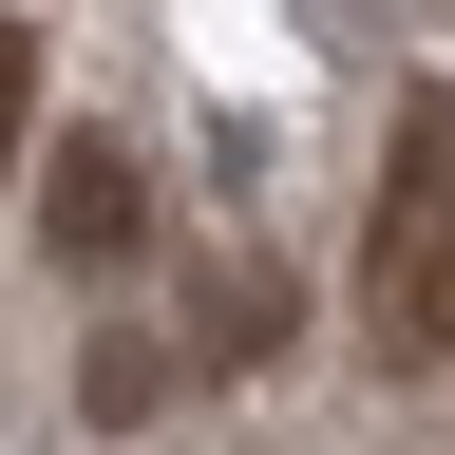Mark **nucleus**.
Segmentation results:
<instances>
[{
	"mask_svg": "<svg viewBox=\"0 0 455 455\" xmlns=\"http://www.w3.org/2000/svg\"><path fill=\"white\" fill-rule=\"evenodd\" d=\"M361 361L379 379H455V95L418 76L379 133V209H361Z\"/></svg>",
	"mask_w": 455,
	"mask_h": 455,
	"instance_id": "obj_1",
	"label": "nucleus"
},
{
	"mask_svg": "<svg viewBox=\"0 0 455 455\" xmlns=\"http://www.w3.org/2000/svg\"><path fill=\"white\" fill-rule=\"evenodd\" d=\"M38 228H57V266H133L152 247V171L114 152V133H57L38 152Z\"/></svg>",
	"mask_w": 455,
	"mask_h": 455,
	"instance_id": "obj_2",
	"label": "nucleus"
},
{
	"mask_svg": "<svg viewBox=\"0 0 455 455\" xmlns=\"http://www.w3.org/2000/svg\"><path fill=\"white\" fill-rule=\"evenodd\" d=\"M266 341H284V284H266V266H209V361H228V379H247V361H266Z\"/></svg>",
	"mask_w": 455,
	"mask_h": 455,
	"instance_id": "obj_3",
	"label": "nucleus"
},
{
	"mask_svg": "<svg viewBox=\"0 0 455 455\" xmlns=\"http://www.w3.org/2000/svg\"><path fill=\"white\" fill-rule=\"evenodd\" d=\"M38 171V20H0V190Z\"/></svg>",
	"mask_w": 455,
	"mask_h": 455,
	"instance_id": "obj_4",
	"label": "nucleus"
}]
</instances>
